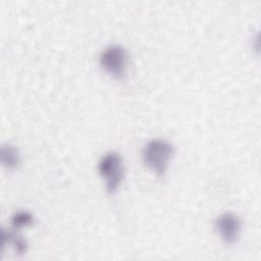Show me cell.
<instances>
[{
	"mask_svg": "<svg viewBox=\"0 0 261 261\" xmlns=\"http://www.w3.org/2000/svg\"><path fill=\"white\" fill-rule=\"evenodd\" d=\"M1 240L2 245L5 246L6 243H11L15 252L22 254L28 249L27 241L19 234L15 233L14 231H6L4 228L1 229Z\"/></svg>",
	"mask_w": 261,
	"mask_h": 261,
	"instance_id": "5",
	"label": "cell"
},
{
	"mask_svg": "<svg viewBox=\"0 0 261 261\" xmlns=\"http://www.w3.org/2000/svg\"><path fill=\"white\" fill-rule=\"evenodd\" d=\"M10 221L12 227L18 229L23 226L31 225L34 222V216L28 210H18L11 216Z\"/></svg>",
	"mask_w": 261,
	"mask_h": 261,
	"instance_id": "7",
	"label": "cell"
},
{
	"mask_svg": "<svg viewBox=\"0 0 261 261\" xmlns=\"http://www.w3.org/2000/svg\"><path fill=\"white\" fill-rule=\"evenodd\" d=\"M173 154V146L166 140L153 139L143 148L144 163L157 175L162 176Z\"/></svg>",
	"mask_w": 261,
	"mask_h": 261,
	"instance_id": "1",
	"label": "cell"
},
{
	"mask_svg": "<svg viewBox=\"0 0 261 261\" xmlns=\"http://www.w3.org/2000/svg\"><path fill=\"white\" fill-rule=\"evenodd\" d=\"M0 158L2 164L9 168H15L19 163V154L18 151L11 145H3L0 151Z\"/></svg>",
	"mask_w": 261,
	"mask_h": 261,
	"instance_id": "6",
	"label": "cell"
},
{
	"mask_svg": "<svg viewBox=\"0 0 261 261\" xmlns=\"http://www.w3.org/2000/svg\"><path fill=\"white\" fill-rule=\"evenodd\" d=\"M215 228L226 244H232L239 237L241 230V220L236 214L225 212L216 218Z\"/></svg>",
	"mask_w": 261,
	"mask_h": 261,
	"instance_id": "4",
	"label": "cell"
},
{
	"mask_svg": "<svg viewBox=\"0 0 261 261\" xmlns=\"http://www.w3.org/2000/svg\"><path fill=\"white\" fill-rule=\"evenodd\" d=\"M127 57L124 47L120 45H109L101 52L100 65L113 77L120 79L125 73Z\"/></svg>",
	"mask_w": 261,
	"mask_h": 261,
	"instance_id": "3",
	"label": "cell"
},
{
	"mask_svg": "<svg viewBox=\"0 0 261 261\" xmlns=\"http://www.w3.org/2000/svg\"><path fill=\"white\" fill-rule=\"evenodd\" d=\"M98 170L105 181L106 190L109 193L115 192L123 177V163L120 155L114 151L104 154L98 163Z\"/></svg>",
	"mask_w": 261,
	"mask_h": 261,
	"instance_id": "2",
	"label": "cell"
}]
</instances>
